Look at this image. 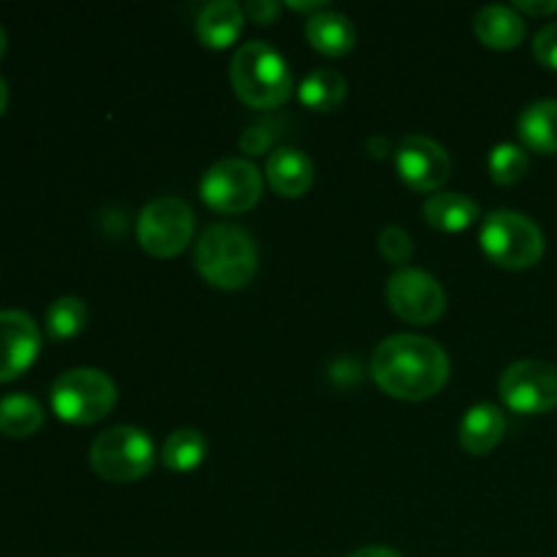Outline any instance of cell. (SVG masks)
Wrapping results in <instances>:
<instances>
[{
    "label": "cell",
    "instance_id": "cell-11",
    "mask_svg": "<svg viewBox=\"0 0 557 557\" xmlns=\"http://www.w3.org/2000/svg\"><path fill=\"white\" fill-rule=\"evenodd\" d=\"M395 166L403 183L413 190H435L449 180L451 158L444 147L424 134H411L397 145Z\"/></svg>",
    "mask_w": 557,
    "mask_h": 557
},
{
    "label": "cell",
    "instance_id": "cell-20",
    "mask_svg": "<svg viewBox=\"0 0 557 557\" xmlns=\"http://www.w3.org/2000/svg\"><path fill=\"white\" fill-rule=\"evenodd\" d=\"M348 96V82L335 69H315L299 85V101L313 112H332Z\"/></svg>",
    "mask_w": 557,
    "mask_h": 557
},
{
    "label": "cell",
    "instance_id": "cell-10",
    "mask_svg": "<svg viewBox=\"0 0 557 557\" xmlns=\"http://www.w3.org/2000/svg\"><path fill=\"white\" fill-rule=\"evenodd\" d=\"M386 302L411 324H433L446 310V294L430 272L403 267L386 281Z\"/></svg>",
    "mask_w": 557,
    "mask_h": 557
},
{
    "label": "cell",
    "instance_id": "cell-6",
    "mask_svg": "<svg viewBox=\"0 0 557 557\" xmlns=\"http://www.w3.org/2000/svg\"><path fill=\"white\" fill-rule=\"evenodd\" d=\"M482 248L506 270H528L544 256V234L528 215L515 210H495L482 223Z\"/></svg>",
    "mask_w": 557,
    "mask_h": 557
},
{
    "label": "cell",
    "instance_id": "cell-22",
    "mask_svg": "<svg viewBox=\"0 0 557 557\" xmlns=\"http://www.w3.org/2000/svg\"><path fill=\"white\" fill-rule=\"evenodd\" d=\"M163 466L172 471H194L207 457V438L194 428L174 430L163 444Z\"/></svg>",
    "mask_w": 557,
    "mask_h": 557
},
{
    "label": "cell",
    "instance_id": "cell-2",
    "mask_svg": "<svg viewBox=\"0 0 557 557\" xmlns=\"http://www.w3.org/2000/svg\"><path fill=\"white\" fill-rule=\"evenodd\" d=\"M232 87L250 109H275L288 101L294 76L286 58L267 41H248L232 58Z\"/></svg>",
    "mask_w": 557,
    "mask_h": 557
},
{
    "label": "cell",
    "instance_id": "cell-16",
    "mask_svg": "<svg viewBox=\"0 0 557 557\" xmlns=\"http://www.w3.org/2000/svg\"><path fill=\"white\" fill-rule=\"evenodd\" d=\"M473 33L490 49H515L525 38V22L517 9L493 3L473 16Z\"/></svg>",
    "mask_w": 557,
    "mask_h": 557
},
{
    "label": "cell",
    "instance_id": "cell-3",
    "mask_svg": "<svg viewBox=\"0 0 557 557\" xmlns=\"http://www.w3.org/2000/svg\"><path fill=\"white\" fill-rule=\"evenodd\" d=\"M196 270L215 288L234 292L248 286L259 270L253 237L234 223H215L196 243Z\"/></svg>",
    "mask_w": 557,
    "mask_h": 557
},
{
    "label": "cell",
    "instance_id": "cell-13",
    "mask_svg": "<svg viewBox=\"0 0 557 557\" xmlns=\"http://www.w3.org/2000/svg\"><path fill=\"white\" fill-rule=\"evenodd\" d=\"M313 177V161L302 150H297V147H277L267 158V180L286 199H299L302 194H308Z\"/></svg>",
    "mask_w": 557,
    "mask_h": 557
},
{
    "label": "cell",
    "instance_id": "cell-21",
    "mask_svg": "<svg viewBox=\"0 0 557 557\" xmlns=\"http://www.w3.org/2000/svg\"><path fill=\"white\" fill-rule=\"evenodd\" d=\"M44 424V408L30 395H5L0 397V433L9 438H27L38 433Z\"/></svg>",
    "mask_w": 557,
    "mask_h": 557
},
{
    "label": "cell",
    "instance_id": "cell-1",
    "mask_svg": "<svg viewBox=\"0 0 557 557\" xmlns=\"http://www.w3.org/2000/svg\"><path fill=\"white\" fill-rule=\"evenodd\" d=\"M375 384L400 400H424L449 381V357L424 335H392L379 343L370 359Z\"/></svg>",
    "mask_w": 557,
    "mask_h": 557
},
{
    "label": "cell",
    "instance_id": "cell-26",
    "mask_svg": "<svg viewBox=\"0 0 557 557\" xmlns=\"http://www.w3.org/2000/svg\"><path fill=\"white\" fill-rule=\"evenodd\" d=\"M533 58L544 65V69L557 71V22H549L533 38Z\"/></svg>",
    "mask_w": 557,
    "mask_h": 557
},
{
    "label": "cell",
    "instance_id": "cell-7",
    "mask_svg": "<svg viewBox=\"0 0 557 557\" xmlns=\"http://www.w3.org/2000/svg\"><path fill=\"white\" fill-rule=\"evenodd\" d=\"M136 237L150 256L172 259L194 239V210L180 196H158L139 212Z\"/></svg>",
    "mask_w": 557,
    "mask_h": 557
},
{
    "label": "cell",
    "instance_id": "cell-12",
    "mask_svg": "<svg viewBox=\"0 0 557 557\" xmlns=\"http://www.w3.org/2000/svg\"><path fill=\"white\" fill-rule=\"evenodd\" d=\"M41 351V332L25 310H0V381L25 373Z\"/></svg>",
    "mask_w": 557,
    "mask_h": 557
},
{
    "label": "cell",
    "instance_id": "cell-17",
    "mask_svg": "<svg viewBox=\"0 0 557 557\" xmlns=\"http://www.w3.org/2000/svg\"><path fill=\"white\" fill-rule=\"evenodd\" d=\"M517 131L528 150L542 152V156H555L557 152V101L555 98H542L522 109L517 120Z\"/></svg>",
    "mask_w": 557,
    "mask_h": 557
},
{
    "label": "cell",
    "instance_id": "cell-24",
    "mask_svg": "<svg viewBox=\"0 0 557 557\" xmlns=\"http://www.w3.org/2000/svg\"><path fill=\"white\" fill-rule=\"evenodd\" d=\"M490 177L498 185H515L520 183L522 177L531 169V158L522 150L520 145H511V141H504V145H495L493 152H490Z\"/></svg>",
    "mask_w": 557,
    "mask_h": 557
},
{
    "label": "cell",
    "instance_id": "cell-9",
    "mask_svg": "<svg viewBox=\"0 0 557 557\" xmlns=\"http://www.w3.org/2000/svg\"><path fill=\"white\" fill-rule=\"evenodd\" d=\"M500 397L517 413H549L557 408V368L542 359H520L500 375Z\"/></svg>",
    "mask_w": 557,
    "mask_h": 557
},
{
    "label": "cell",
    "instance_id": "cell-5",
    "mask_svg": "<svg viewBox=\"0 0 557 557\" xmlns=\"http://www.w3.org/2000/svg\"><path fill=\"white\" fill-rule=\"evenodd\" d=\"M90 466L107 482H139L156 466V446H152V438L145 430L117 424V428L103 430L92 441Z\"/></svg>",
    "mask_w": 557,
    "mask_h": 557
},
{
    "label": "cell",
    "instance_id": "cell-18",
    "mask_svg": "<svg viewBox=\"0 0 557 557\" xmlns=\"http://www.w3.org/2000/svg\"><path fill=\"white\" fill-rule=\"evenodd\" d=\"M305 36L313 44V49L332 54V58H341V54L351 52L354 44H357V30H354L351 20L346 14H337V11L330 9L308 16V22H305Z\"/></svg>",
    "mask_w": 557,
    "mask_h": 557
},
{
    "label": "cell",
    "instance_id": "cell-31",
    "mask_svg": "<svg viewBox=\"0 0 557 557\" xmlns=\"http://www.w3.org/2000/svg\"><path fill=\"white\" fill-rule=\"evenodd\" d=\"M348 557H403V555L392 547H362Z\"/></svg>",
    "mask_w": 557,
    "mask_h": 557
},
{
    "label": "cell",
    "instance_id": "cell-14",
    "mask_svg": "<svg viewBox=\"0 0 557 557\" xmlns=\"http://www.w3.org/2000/svg\"><path fill=\"white\" fill-rule=\"evenodd\" d=\"M506 417L493 403H479L468 408L460 422V444L471 455H487L504 441Z\"/></svg>",
    "mask_w": 557,
    "mask_h": 557
},
{
    "label": "cell",
    "instance_id": "cell-15",
    "mask_svg": "<svg viewBox=\"0 0 557 557\" xmlns=\"http://www.w3.org/2000/svg\"><path fill=\"white\" fill-rule=\"evenodd\" d=\"M245 9L234 0H212L196 16V36L205 47L226 49L243 33Z\"/></svg>",
    "mask_w": 557,
    "mask_h": 557
},
{
    "label": "cell",
    "instance_id": "cell-34",
    "mask_svg": "<svg viewBox=\"0 0 557 557\" xmlns=\"http://www.w3.org/2000/svg\"><path fill=\"white\" fill-rule=\"evenodd\" d=\"M5 47H9V38H5V30H3V27H0V58H3V54H5Z\"/></svg>",
    "mask_w": 557,
    "mask_h": 557
},
{
    "label": "cell",
    "instance_id": "cell-30",
    "mask_svg": "<svg viewBox=\"0 0 557 557\" xmlns=\"http://www.w3.org/2000/svg\"><path fill=\"white\" fill-rule=\"evenodd\" d=\"M288 9L294 11H308L310 16L326 11V0H288Z\"/></svg>",
    "mask_w": 557,
    "mask_h": 557
},
{
    "label": "cell",
    "instance_id": "cell-19",
    "mask_svg": "<svg viewBox=\"0 0 557 557\" xmlns=\"http://www.w3.org/2000/svg\"><path fill=\"white\" fill-rule=\"evenodd\" d=\"M424 218L441 232H462L476 223L479 205L466 194H433L424 201Z\"/></svg>",
    "mask_w": 557,
    "mask_h": 557
},
{
    "label": "cell",
    "instance_id": "cell-32",
    "mask_svg": "<svg viewBox=\"0 0 557 557\" xmlns=\"http://www.w3.org/2000/svg\"><path fill=\"white\" fill-rule=\"evenodd\" d=\"M368 150L373 152L375 158H384L386 152H392V145H389V139H384V136H370Z\"/></svg>",
    "mask_w": 557,
    "mask_h": 557
},
{
    "label": "cell",
    "instance_id": "cell-25",
    "mask_svg": "<svg viewBox=\"0 0 557 557\" xmlns=\"http://www.w3.org/2000/svg\"><path fill=\"white\" fill-rule=\"evenodd\" d=\"M379 248L386 261H392V264H406L413 253L411 234L400 226H386L379 237Z\"/></svg>",
    "mask_w": 557,
    "mask_h": 557
},
{
    "label": "cell",
    "instance_id": "cell-8",
    "mask_svg": "<svg viewBox=\"0 0 557 557\" xmlns=\"http://www.w3.org/2000/svg\"><path fill=\"white\" fill-rule=\"evenodd\" d=\"M261 174L245 158H223L212 163L201 177V199L218 212H245L259 205Z\"/></svg>",
    "mask_w": 557,
    "mask_h": 557
},
{
    "label": "cell",
    "instance_id": "cell-27",
    "mask_svg": "<svg viewBox=\"0 0 557 557\" xmlns=\"http://www.w3.org/2000/svg\"><path fill=\"white\" fill-rule=\"evenodd\" d=\"M272 125L270 123H259V125H250V128H245L243 139H239V147H243V152H248V156H259V152H267L272 145Z\"/></svg>",
    "mask_w": 557,
    "mask_h": 557
},
{
    "label": "cell",
    "instance_id": "cell-33",
    "mask_svg": "<svg viewBox=\"0 0 557 557\" xmlns=\"http://www.w3.org/2000/svg\"><path fill=\"white\" fill-rule=\"evenodd\" d=\"M5 107H9V85H5V79L0 76V114L5 112Z\"/></svg>",
    "mask_w": 557,
    "mask_h": 557
},
{
    "label": "cell",
    "instance_id": "cell-4",
    "mask_svg": "<svg viewBox=\"0 0 557 557\" xmlns=\"http://www.w3.org/2000/svg\"><path fill=\"white\" fill-rule=\"evenodd\" d=\"M49 400L63 422L96 424L112 413L117 403V386L103 370L74 368L54 379Z\"/></svg>",
    "mask_w": 557,
    "mask_h": 557
},
{
    "label": "cell",
    "instance_id": "cell-23",
    "mask_svg": "<svg viewBox=\"0 0 557 557\" xmlns=\"http://www.w3.org/2000/svg\"><path fill=\"white\" fill-rule=\"evenodd\" d=\"M87 326V305L79 297H58L47 308V332L58 341L79 335Z\"/></svg>",
    "mask_w": 557,
    "mask_h": 557
},
{
    "label": "cell",
    "instance_id": "cell-29",
    "mask_svg": "<svg viewBox=\"0 0 557 557\" xmlns=\"http://www.w3.org/2000/svg\"><path fill=\"white\" fill-rule=\"evenodd\" d=\"M515 9L517 11H525V14H533V16L555 14V11H557V0H517Z\"/></svg>",
    "mask_w": 557,
    "mask_h": 557
},
{
    "label": "cell",
    "instance_id": "cell-28",
    "mask_svg": "<svg viewBox=\"0 0 557 557\" xmlns=\"http://www.w3.org/2000/svg\"><path fill=\"white\" fill-rule=\"evenodd\" d=\"M245 14L253 22L270 25V22H275V16L281 14V5H277L275 0H250V3L245 5Z\"/></svg>",
    "mask_w": 557,
    "mask_h": 557
}]
</instances>
